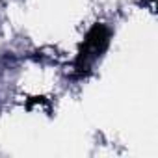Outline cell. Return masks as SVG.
Returning <instances> with one entry per match:
<instances>
[{"label": "cell", "mask_w": 158, "mask_h": 158, "mask_svg": "<svg viewBox=\"0 0 158 158\" xmlns=\"http://www.w3.org/2000/svg\"><path fill=\"white\" fill-rule=\"evenodd\" d=\"M110 45V30L97 23L89 28V32L86 34L80 48H78V54H76V60H74V69H76V74L78 76H84L91 71L93 63L106 52Z\"/></svg>", "instance_id": "cell-1"}]
</instances>
